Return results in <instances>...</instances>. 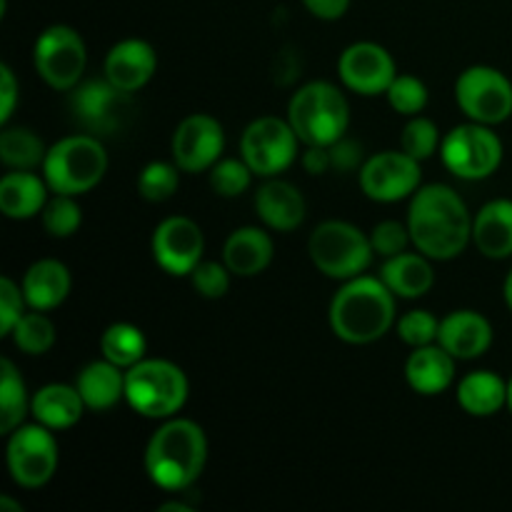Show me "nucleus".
Returning a JSON list of instances; mask_svg holds the SVG:
<instances>
[{
	"label": "nucleus",
	"mask_w": 512,
	"mask_h": 512,
	"mask_svg": "<svg viewBox=\"0 0 512 512\" xmlns=\"http://www.w3.org/2000/svg\"><path fill=\"white\" fill-rule=\"evenodd\" d=\"M410 240L430 260H453L473 240V218L465 200L448 185L415 190L408 210Z\"/></svg>",
	"instance_id": "f257e3e1"
},
{
	"label": "nucleus",
	"mask_w": 512,
	"mask_h": 512,
	"mask_svg": "<svg viewBox=\"0 0 512 512\" xmlns=\"http://www.w3.org/2000/svg\"><path fill=\"white\" fill-rule=\"evenodd\" d=\"M310 15L320 20H338L348 13L350 0H303Z\"/></svg>",
	"instance_id": "a18cd8bd"
},
{
	"label": "nucleus",
	"mask_w": 512,
	"mask_h": 512,
	"mask_svg": "<svg viewBox=\"0 0 512 512\" xmlns=\"http://www.w3.org/2000/svg\"><path fill=\"white\" fill-rule=\"evenodd\" d=\"M455 100L468 120L493 128L512 115V83L498 68L473 65L460 73L455 83Z\"/></svg>",
	"instance_id": "ddd939ff"
},
{
	"label": "nucleus",
	"mask_w": 512,
	"mask_h": 512,
	"mask_svg": "<svg viewBox=\"0 0 512 512\" xmlns=\"http://www.w3.org/2000/svg\"><path fill=\"white\" fill-rule=\"evenodd\" d=\"M85 410L88 408H85L75 385L50 383L30 398V415H33V420L50 428L53 433L55 430L73 428L83 418Z\"/></svg>",
	"instance_id": "bb28decb"
},
{
	"label": "nucleus",
	"mask_w": 512,
	"mask_h": 512,
	"mask_svg": "<svg viewBox=\"0 0 512 512\" xmlns=\"http://www.w3.org/2000/svg\"><path fill=\"white\" fill-rule=\"evenodd\" d=\"M33 63L50 88L73 90L85 73L88 50L78 30L70 25H50L35 40Z\"/></svg>",
	"instance_id": "f8f14e48"
},
{
	"label": "nucleus",
	"mask_w": 512,
	"mask_h": 512,
	"mask_svg": "<svg viewBox=\"0 0 512 512\" xmlns=\"http://www.w3.org/2000/svg\"><path fill=\"white\" fill-rule=\"evenodd\" d=\"M75 388H78L85 408L93 413H105V410H113L120 400H125V373L110 360H95L80 370L75 378Z\"/></svg>",
	"instance_id": "a878e982"
},
{
	"label": "nucleus",
	"mask_w": 512,
	"mask_h": 512,
	"mask_svg": "<svg viewBox=\"0 0 512 512\" xmlns=\"http://www.w3.org/2000/svg\"><path fill=\"white\" fill-rule=\"evenodd\" d=\"M13 345L25 355H45L55 345V325L40 310L25 313L10 333Z\"/></svg>",
	"instance_id": "473e14b6"
},
{
	"label": "nucleus",
	"mask_w": 512,
	"mask_h": 512,
	"mask_svg": "<svg viewBox=\"0 0 512 512\" xmlns=\"http://www.w3.org/2000/svg\"><path fill=\"white\" fill-rule=\"evenodd\" d=\"M48 183L30 170H13L0 180V210L10 220H28L43 213L48 203Z\"/></svg>",
	"instance_id": "cd10ccee"
},
{
	"label": "nucleus",
	"mask_w": 512,
	"mask_h": 512,
	"mask_svg": "<svg viewBox=\"0 0 512 512\" xmlns=\"http://www.w3.org/2000/svg\"><path fill=\"white\" fill-rule=\"evenodd\" d=\"M380 280L388 285L395 298L415 300L430 293L435 283V273L428 255L405 250V253L393 255V258H385L383 268H380Z\"/></svg>",
	"instance_id": "b1692460"
},
{
	"label": "nucleus",
	"mask_w": 512,
	"mask_h": 512,
	"mask_svg": "<svg viewBox=\"0 0 512 512\" xmlns=\"http://www.w3.org/2000/svg\"><path fill=\"white\" fill-rule=\"evenodd\" d=\"M473 245L490 260L512 255V200H490L473 218Z\"/></svg>",
	"instance_id": "4be33fe9"
},
{
	"label": "nucleus",
	"mask_w": 512,
	"mask_h": 512,
	"mask_svg": "<svg viewBox=\"0 0 512 512\" xmlns=\"http://www.w3.org/2000/svg\"><path fill=\"white\" fill-rule=\"evenodd\" d=\"M40 218H43L45 233L53 235V238H70L80 228V223H83V210L75 203V195L55 193L45 203Z\"/></svg>",
	"instance_id": "f704fd0d"
},
{
	"label": "nucleus",
	"mask_w": 512,
	"mask_h": 512,
	"mask_svg": "<svg viewBox=\"0 0 512 512\" xmlns=\"http://www.w3.org/2000/svg\"><path fill=\"white\" fill-rule=\"evenodd\" d=\"M420 160L405 150H385L373 155L360 168V188L375 203H398L420 188Z\"/></svg>",
	"instance_id": "4468645a"
},
{
	"label": "nucleus",
	"mask_w": 512,
	"mask_h": 512,
	"mask_svg": "<svg viewBox=\"0 0 512 512\" xmlns=\"http://www.w3.org/2000/svg\"><path fill=\"white\" fill-rule=\"evenodd\" d=\"M225 148L223 125L208 113H193L173 133V163L183 173H205L220 160Z\"/></svg>",
	"instance_id": "2eb2a0df"
},
{
	"label": "nucleus",
	"mask_w": 512,
	"mask_h": 512,
	"mask_svg": "<svg viewBox=\"0 0 512 512\" xmlns=\"http://www.w3.org/2000/svg\"><path fill=\"white\" fill-rule=\"evenodd\" d=\"M0 95H3V108H0V123L8 125L10 115L15 110V100H18V83L8 65H0Z\"/></svg>",
	"instance_id": "c03bdc74"
},
{
	"label": "nucleus",
	"mask_w": 512,
	"mask_h": 512,
	"mask_svg": "<svg viewBox=\"0 0 512 512\" xmlns=\"http://www.w3.org/2000/svg\"><path fill=\"white\" fill-rule=\"evenodd\" d=\"M190 385L170 360L143 358L125 373V403L150 420H168L188 403Z\"/></svg>",
	"instance_id": "39448f33"
},
{
	"label": "nucleus",
	"mask_w": 512,
	"mask_h": 512,
	"mask_svg": "<svg viewBox=\"0 0 512 512\" xmlns=\"http://www.w3.org/2000/svg\"><path fill=\"white\" fill-rule=\"evenodd\" d=\"M330 160H333V170L338 173H350V170L363 168V145L353 138H340L338 143L330 145Z\"/></svg>",
	"instance_id": "37998d69"
},
{
	"label": "nucleus",
	"mask_w": 512,
	"mask_h": 512,
	"mask_svg": "<svg viewBox=\"0 0 512 512\" xmlns=\"http://www.w3.org/2000/svg\"><path fill=\"white\" fill-rule=\"evenodd\" d=\"M288 123L305 148H330L348 133L350 105L340 88L315 80L290 98Z\"/></svg>",
	"instance_id": "20e7f679"
},
{
	"label": "nucleus",
	"mask_w": 512,
	"mask_h": 512,
	"mask_svg": "<svg viewBox=\"0 0 512 512\" xmlns=\"http://www.w3.org/2000/svg\"><path fill=\"white\" fill-rule=\"evenodd\" d=\"M70 285L73 283H70L68 268L60 260L45 258L30 265L20 288H23L25 303L30 310L48 313L65 303V298L70 295Z\"/></svg>",
	"instance_id": "393cba45"
},
{
	"label": "nucleus",
	"mask_w": 512,
	"mask_h": 512,
	"mask_svg": "<svg viewBox=\"0 0 512 512\" xmlns=\"http://www.w3.org/2000/svg\"><path fill=\"white\" fill-rule=\"evenodd\" d=\"M40 168L50 193L83 195L103 180L108 170V153L95 135H70L48 148Z\"/></svg>",
	"instance_id": "423d86ee"
},
{
	"label": "nucleus",
	"mask_w": 512,
	"mask_h": 512,
	"mask_svg": "<svg viewBox=\"0 0 512 512\" xmlns=\"http://www.w3.org/2000/svg\"><path fill=\"white\" fill-rule=\"evenodd\" d=\"M0 508H10V510H15V512H23V508H20L18 503H13V500H10V498H0Z\"/></svg>",
	"instance_id": "09e8293b"
},
{
	"label": "nucleus",
	"mask_w": 512,
	"mask_h": 512,
	"mask_svg": "<svg viewBox=\"0 0 512 512\" xmlns=\"http://www.w3.org/2000/svg\"><path fill=\"white\" fill-rule=\"evenodd\" d=\"M150 250H153L155 263H158L168 275H175V278L190 275L195 270V265L203 260V230H200L190 218H183V215L165 218L163 223L155 228Z\"/></svg>",
	"instance_id": "f3484780"
},
{
	"label": "nucleus",
	"mask_w": 512,
	"mask_h": 512,
	"mask_svg": "<svg viewBox=\"0 0 512 512\" xmlns=\"http://www.w3.org/2000/svg\"><path fill=\"white\" fill-rule=\"evenodd\" d=\"M308 253L315 268L333 280H350L363 275L375 258L370 235L345 220H325L313 230Z\"/></svg>",
	"instance_id": "0eeeda50"
},
{
	"label": "nucleus",
	"mask_w": 512,
	"mask_h": 512,
	"mask_svg": "<svg viewBox=\"0 0 512 512\" xmlns=\"http://www.w3.org/2000/svg\"><path fill=\"white\" fill-rule=\"evenodd\" d=\"M208 438L193 420L168 418L145 448V473L168 493H185L203 475Z\"/></svg>",
	"instance_id": "f03ea898"
},
{
	"label": "nucleus",
	"mask_w": 512,
	"mask_h": 512,
	"mask_svg": "<svg viewBox=\"0 0 512 512\" xmlns=\"http://www.w3.org/2000/svg\"><path fill=\"white\" fill-rule=\"evenodd\" d=\"M255 213L278 233H293L305 220V198L293 183L268 178L255 193Z\"/></svg>",
	"instance_id": "aec40b11"
},
{
	"label": "nucleus",
	"mask_w": 512,
	"mask_h": 512,
	"mask_svg": "<svg viewBox=\"0 0 512 512\" xmlns=\"http://www.w3.org/2000/svg\"><path fill=\"white\" fill-rule=\"evenodd\" d=\"M443 165L460 180H485L503 163V143L490 125L465 123L450 130L440 143Z\"/></svg>",
	"instance_id": "6e6552de"
},
{
	"label": "nucleus",
	"mask_w": 512,
	"mask_h": 512,
	"mask_svg": "<svg viewBox=\"0 0 512 512\" xmlns=\"http://www.w3.org/2000/svg\"><path fill=\"white\" fill-rule=\"evenodd\" d=\"M28 413L30 400L23 378L15 370V365L8 358H3V363H0V433H13L15 428L23 425Z\"/></svg>",
	"instance_id": "c756f323"
},
{
	"label": "nucleus",
	"mask_w": 512,
	"mask_h": 512,
	"mask_svg": "<svg viewBox=\"0 0 512 512\" xmlns=\"http://www.w3.org/2000/svg\"><path fill=\"white\" fill-rule=\"evenodd\" d=\"M298 143L300 138L288 120L263 115L245 128L240 138V158L260 178H275L295 163Z\"/></svg>",
	"instance_id": "9b49d317"
},
{
	"label": "nucleus",
	"mask_w": 512,
	"mask_h": 512,
	"mask_svg": "<svg viewBox=\"0 0 512 512\" xmlns=\"http://www.w3.org/2000/svg\"><path fill=\"white\" fill-rule=\"evenodd\" d=\"M190 283H193L198 295L208 300H218L230 290V270L225 263L220 265L213 263V260H200L193 273H190Z\"/></svg>",
	"instance_id": "ea45409f"
},
{
	"label": "nucleus",
	"mask_w": 512,
	"mask_h": 512,
	"mask_svg": "<svg viewBox=\"0 0 512 512\" xmlns=\"http://www.w3.org/2000/svg\"><path fill=\"white\" fill-rule=\"evenodd\" d=\"M440 143L443 140H440L438 125L430 118H423V115H413L403 128V135H400V150H405L410 158L420 160V163L433 158Z\"/></svg>",
	"instance_id": "e433bc0d"
},
{
	"label": "nucleus",
	"mask_w": 512,
	"mask_h": 512,
	"mask_svg": "<svg viewBox=\"0 0 512 512\" xmlns=\"http://www.w3.org/2000/svg\"><path fill=\"white\" fill-rule=\"evenodd\" d=\"M338 75L348 90L373 98V95L388 93L398 70H395L393 55L383 45L363 40V43L348 45L340 53Z\"/></svg>",
	"instance_id": "dca6fc26"
},
{
	"label": "nucleus",
	"mask_w": 512,
	"mask_h": 512,
	"mask_svg": "<svg viewBox=\"0 0 512 512\" xmlns=\"http://www.w3.org/2000/svg\"><path fill=\"white\" fill-rule=\"evenodd\" d=\"M273 240L260 228H238L223 248V263L238 278H255L273 263Z\"/></svg>",
	"instance_id": "5701e85b"
},
{
	"label": "nucleus",
	"mask_w": 512,
	"mask_h": 512,
	"mask_svg": "<svg viewBox=\"0 0 512 512\" xmlns=\"http://www.w3.org/2000/svg\"><path fill=\"white\" fill-rule=\"evenodd\" d=\"M303 168L308 170L310 175H323L328 170H333V160H330L328 148H308L303 153Z\"/></svg>",
	"instance_id": "49530a36"
},
{
	"label": "nucleus",
	"mask_w": 512,
	"mask_h": 512,
	"mask_svg": "<svg viewBox=\"0 0 512 512\" xmlns=\"http://www.w3.org/2000/svg\"><path fill=\"white\" fill-rule=\"evenodd\" d=\"M503 293H505V303H508V308H510V313H512V270L508 273V278H505Z\"/></svg>",
	"instance_id": "de8ad7c7"
},
{
	"label": "nucleus",
	"mask_w": 512,
	"mask_h": 512,
	"mask_svg": "<svg viewBox=\"0 0 512 512\" xmlns=\"http://www.w3.org/2000/svg\"><path fill=\"white\" fill-rule=\"evenodd\" d=\"M70 113L88 135H113L128 125L133 115V93L103 80L75 85L70 95Z\"/></svg>",
	"instance_id": "1a4fd4ad"
},
{
	"label": "nucleus",
	"mask_w": 512,
	"mask_h": 512,
	"mask_svg": "<svg viewBox=\"0 0 512 512\" xmlns=\"http://www.w3.org/2000/svg\"><path fill=\"white\" fill-rule=\"evenodd\" d=\"M410 243L413 240H410L408 223L403 225L398 220H383L370 233V245H373L375 255H380V258H393V255L405 253Z\"/></svg>",
	"instance_id": "a19ab883"
},
{
	"label": "nucleus",
	"mask_w": 512,
	"mask_h": 512,
	"mask_svg": "<svg viewBox=\"0 0 512 512\" xmlns=\"http://www.w3.org/2000/svg\"><path fill=\"white\" fill-rule=\"evenodd\" d=\"M458 403L473 418H490L508 405V383L493 370H475L460 380Z\"/></svg>",
	"instance_id": "c85d7f7f"
},
{
	"label": "nucleus",
	"mask_w": 512,
	"mask_h": 512,
	"mask_svg": "<svg viewBox=\"0 0 512 512\" xmlns=\"http://www.w3.org/2000/svg\"><path fill=\"white\" fill-rule=\"evenodd\" d=\"M330 328L350 345H370L395 325V295L380 278L358 275L345 280L330 303Z\"/></svg>",
	"instance_id": "7ed1b4c3"
},
{
	"label": "nucleus",
	"mask_w": 512,
	"mask_h": 512,
	"mask_svg": "<svg viewBox=\"0 0 512 512\" xmlns=\"http://www.w3.org/2000/svg\"><path fill=\"white\" fill-rule=\"evenodd\" d=\"M253 175L255 173L243 158H220L210 168V188L220 198H238L250 188Z\"/></svg>",
	"instance_id": "c9c22d12"
},
{
	"label": "nucleus",
	"mask_w": 512,
	"mask_h": 512,
	"mask_svg": "<svg viewBox=\"0 0 512 512\" xmlns=\"http://www.w3.org/2000/svg\"><path fill=\"white\" fill-rule=\"evenodd\" d=\"M455 363L458 360L443 345H423L413 348L405 363V380L418 395L433 398L445 393L455 380Z\"/></svg>",
	"instance_id": "412c9836"
},
{
	"label": "nucleus",
	"mask_w": 512,
	"mask_h": 512,
	"mask_svg": "<svg viewBox=\"0 0 512 512\" xmlns=\"http://www.w3.org/2000/svg\"><path fill=\"white\" fill-rule=\"evenodd\" d=\"M25 295L23 288L13 283L10 278H0V335L8 338L18 320L25 315Z\"/></svg>",
	"instance_id": "79ce46f5"
},
{
	"label": "nucleus",
	"mask_w": 512,
	"mask_h": 512,
	"mask_svg": "<svg viewBox=\"0 0 512 512\" xmlns=\"http://www.w3.org/2000/svg\"><path fill=\"white\" fill-rule=\"evenodd\" d=\"M48 148L28 128H5L0 133V160L10 170H33L43 165Z\"/></svg>",
	"instance_id": "2f4dec72"
},
{
	"label": "nucleus",
	"mask_w": 512,
	"mask_h": 512,
	"mask_svg": "<svg viewBox=\"0 0 512 512\" xmlns=\"http://www.w3.org/2000/svg\"><path fill=\"white\" fill-rule=\"evenodd\" d=\"M398 338L410 348H423V345L438 343L440 320L428 310H410L395 323Z\"/></svg>",
	"instance_id": "58836bf2"
},
{
	"label": "nucleus",
	"mask_w": 512,
	"mask_h": 512,
	"mask_svg": "<svg viewBox=\"0 0 512 512\" xmlns=\"http://www.w3.org/2000/svg\"><path fill=\"white\" fill-rule=\"evenodd\" d=\"M508 408H510V413H512V378L508 380Z\"/></svg>",
	"instance_id": "8fccbe9b"
},
{
	"label": "nucleus",
	"mask_w": 512,
	"mask_h": 512,
	"mask_svg": "<svg viewBox=\"0 0 512 512\" xmlns=\"http://www.w3.org/2000/svg\"><path fill=\"white\" fill-rule=\"evenodd\" d=\"M155 68H158V55L148 40H120L105 55V78L128 93L143 88L153 78Z\"/></svg>",
	"instance_id": "6ab92c4d"
},
{
	"label": "nucleus",
	"mask_w": 512,
	"mask_h": 512,
	"mask_svg": "<svg viewBox=\"0 0 512 512\" xmlns=\"http://www.w3.org/2000/svg\"><path fill=\"white\" fill-rule=\"evenodd\" d=\"M180 183V168L165 160H153L138 175V193L148 203H165L173 198Z\"/></svg>",
	"instance_id": "72a5a7b5"
},
{
	"label": "nucleus",
	"mask_w": 512,
	"mask_h": 512,
	"mask_svg": "<svg viewBox=\"0 0 512 512\" xmlns=\"http://www.w3.org/2000/svg\"><path fill=\"white\" fill-rule=\"evenodd\" d=\"M145 350H148V343H145L143 330L130 323H113L100 335L103 358L123 370L138 365L145 358Z\"/></svg>",
	"instance_id": "7c9ffc66"
},
{
	"label": "nucleus",
	"mask_w": 512,
	"mask_h": 512,
	"mask_svg": "<svg viewBox=\"0 0 512 512\" xmlns=\"http://www.w3.org/2000/svg\"><path fill=\"white\" fill-rule=\"evenodd\" d=\"M8 473L20 488H43L58 470V443L45 425H20L8 435Z\"/></svg>",
	"instance_id": "9d476101"
},
{
	"label": "nucleus",
	"mask_w": 512,
	"mask_h": 512,
	"mask_svg": "<svg viewBox=\"0 0 512 512\" xmlns=\"http://www.w3.org/2000/svg\"><path fill=\"white\" fill-rule=\"evenodd\" d=\"M438 345L455 360H475L493 345V325L475 310H453L440 320Z\"/></svg>",
	"instance_id": "a211bd4d"
},
{
	"label": "nucleus",
	"mask_w": 512,
	"mask_h": 512,
	"mask_svg": "<svg viewBox=\"0 0 512 512\" xmlns=\"http://www.w3.org/2000/svg\"><path fill=\"white\" fill-rule=\"evenodd\" d=\"M385 95H388L390 108L400 115H408V118L420 115L428 105V88L415 75H395Z\"/></svg>",
	"instance_id": "4c0bfd02"
}]
</instances>
